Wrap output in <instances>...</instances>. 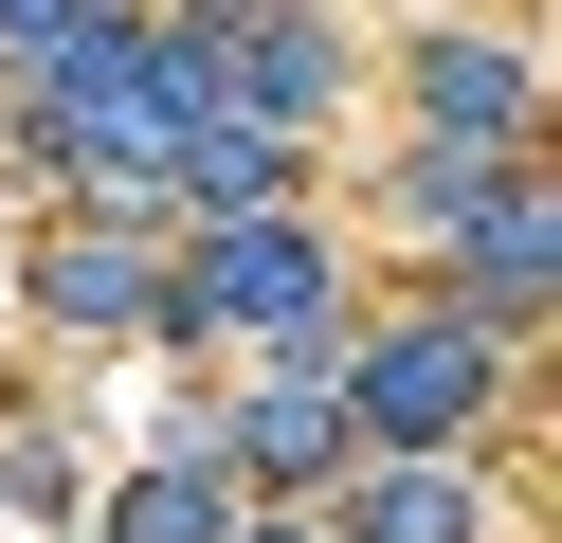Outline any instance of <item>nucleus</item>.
I'll list each match as a JSON object with an SVG mask.
<instances>
[{
  "label": "nucleus",
  "instance_id": "nucleus-4",
  "mask_svg": "<svg viewBox=\"0 0 562 543\" xmlns=\"http://www.w3.org/2000/svg\"><path fill=\"white\" fill-rule=\"evenodd\" d=\"M490 290H508V308H526V290H544V200H526V181H508V200H490Z\"/></svg>",
  "mask_w": 562,
  "mask_h": 543
},
{
  "label": "nucleus",
  "instance_id": "nucleus-6",
  "mask_svg": "<svg viewBox=\"0 0 562 543\" xmlns=\"http://www.w3.org/2000/svg\"><path fill=\"white\" fill-rule=\"evenodd\" d=\"M127 543H218V489H182V471H164V489L127 507Z\"/></svg>",
  "mask_w": 562,
  "mask_h": 543
},
{
  "label": "nucleus",
  "instance_id": "nucleus-5",
  "mask_svg": "<svg viewBox=\"0 0 562 543\" xmlns=\"http://www.w3.org/2000/svg\"><path fill=\"white\" fill-rule=\"evenodd\" d=\"M200 290H218V308H272V290H308V253H291V236H236Z\"/></svg>",
  "mask_w": 562,
  "mask_h": 543
},
{
  "label": "nucleus",
  "instance_id": "nucleus-2",
  "mask_svg": "<svg viewBox=\"0 0 562 543\" xmlns=\"http://www.w3.org/2000/svg\"><path fill=\"white\" fill-rule=\"evenodd\" d=\"M55 308H74V326H127V308H146V253H127V236H74V253H55Z\"/></svg>",
  "mask_w": 562,
  "mask_h": 543
},
{
  "label": "nucleus",
  "instance_id": "nucleus-1",
  "mask_svg": "<svg viewBox=\"0 0 562 543\" xmlns=\"http://www.w3.org/2000/svg\"><path fill=\"white\" fill-rule=\"evenodd\" d=\"M472 398H490V344L436 326V344H400V362L363 381V417H381V434H436V417H472Z\"/></svg>",
  "mask_w": 562,
  "mask_h": 543
},
{
  "label": "nucleus",
  "instance_id": "nucleus-3",
  "mask_svg": "<svg viewBox=\"0 0 562 543\" xmlns=\"http://www.w3.org/2000/svg\"><path fill=\"white\" fill-rule=\"evenodd\" d=\"M327 453H345V417H327L308 381H272V398H255V471H327Z\"/></svg>",
  "mask_w": 562,
  "mask_h": 543
}]
</instances>
